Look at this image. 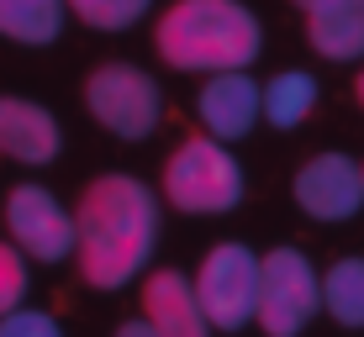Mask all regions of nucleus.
<instances>
[{
  "label": "nucleus",
  "mask_w": 364,
  "mask_h": 337,
  "mask_svg": "<svg viewBox=\"0 0 364 337\" xmlns=\"http://www.w3.org/2000/svg\"><path fill=\"white\" fill-rule=\"evenodd\" d=\"M74 264L90 290H122L159 243V195L132 174H100L74 201Z\"/></svg>",
  "instance_id": "obj_1"
},
{
  "label": "nucleus",
  "mask_w": 364,
  "mask_h": 337,
  "mask_svg": "<svg viewBox=\"0 0 364 337\" xmlns=\"http://www.w3.org/2000/svg\"><path fill=\"white\" fill-rule=\"evenodd\" d=\"M154 48L185 74H237L259 58L264 32L243 0H174L154 21Z\"/></svg>",
  "instance_id": "obj_2"
},
{
  "label": "nucleus",
  "mask_w": 364,
  "mask_h": 337,
  "mask_svg": "<svg viewBox=\"0 0 364 337\" xmlns=\"http://www.w3.org/2000/svg\"><path fill=\"white\" fill-rule=\"evenodd\" d=\"M159 190L185 216H222L243 201V164L211 132H191L159 169Z\"/></svg>",
  "instance_id": "obj_3"
},
{
  "label": "nucleus",
  "mask_w": 364,
  "mask_h": 337,
  "mask_svg": "<svg viewBox=\"0 0 364 337\" xmlns=\"http://www.w3.org/2000/svg\"><path fill=\"white\" fill-rule=\"evenodd\" d=\"M259 284H264V253L243 243H217L196 269V301L217 332H237L259 316Z\"/></svg>",
  "instance_id": "obj_4"
},
{
  "label": "nucleus",
  "mask_w": 364,
  "mask_h": 337,
  "mask_svg": "<svg viewBox=\"0 0 364 337\" xmlns=\"http://www.w3.org/2000/svg\"><path fill=\"white\" fill-rule=\"evenodd\" d=\"M85 111L122 143H143L164 116V90L132 64H100L85 79Z\"/></svg>",
  "instance_id": "obj_5"
},
{
  "label": "nucleus",
  "mask_w": 364,
  "mask_h": 337,
  "mask_svg": "<svg viewBox=\"0 0 364 337\" xmlns=\"http://www.w3.org/2000/svg\"><path fill=\"white\" fill-rule=\"evenodd\" d=\"M322 306V280L301 248L264 253V284H259V327L264 337H301Z\"/></svg>",
  "instance_id": "obj_6"
},
{
  "label": "nucleus",
  "mask_w": 364,
  "mask_h": 337,
  "mask_svg": "<svg viewBox=\"0 0 364 337\" xmlns=\"http://www.w3.org/2000/svg\"><path fill=\"white\" fill-rule=\"evenodd\" d=\"M6 237L37 264H64V258H74V243H80L74 211H64L58 195L43 190V184H16L6 195Z\"/></svg>",
  "instance_id": "obj_7"
},
{
  "label": "nucleus",
  "mask_w": 364,
  "mask_h": 337,
  "mask_svg": "<svg viewBox=\"0 0 364 337\" xmlns=\"http://www.w3.org/2000/svg\"><path fill=\"white\" fill-rule=\"evenodd\" d=\"M291 195L311 221H348L364 206V164H354L348 153H317L296 169Z\"/></svg>",
  "instance_id": "obj_8"
},
{
  "label": "nucleus",
  "mask_w": 364,
  "mask_h": 337,
  "mask_svg": "<svg viewBox=\"0 0 364 337\" xmlns=\"http://www.w3.org/2000/svg\"><path fill=\"white\" fill-rule=\"evenodd\" d=\"M196 116L217 143H237L264 121V84L248 79V69L237 74H211L196 95Z\"/></svg>",
  "instance_id": "obj_9"
},
{
  "label": "nucleus",
  "mask_w": 364,
  "mask_h": 337,
  "mask_svg": "<svg viewBox=\"0 0 364 337\" xmlns=\"http://www.w3.org/2000/svg\"><path fill=\"white\" fill-rule=\"evenodd\" d=\"M143 321L159 337H211L217 327L206 321V311L196 301V284L180 269H154L143 284Z\"/></svg>",
  "instance_id": "obj_10"
},
{
  "label": "nucleus",
  "mask_w": 364,
  "mask_h": 337,
  "mask_svg": "<svg viewBox=\"0 0 364 337\" xmlns=\"http://www.w3.org/2000/svg\"><path fill=\"white\" fill-rule=\"evenodd\" d=\"M58 132L53 111L21 101V95H0V158H16V164H53L58 158Z\"/></svg>",
  "instance_id": "obj_11"
},
{
  "label": "nucleus",
  "mask_w": 364,
  "mask_h": 337,
  "mask_svg": "<svg viewBox=\"0 0 364 337\" xmlns=\"http://www.w3.org/2000/svg\"><path fill=\"white\" fill-rule=\"evenodd\" d=\"M301 16H306V43L328 64L364 58V0H311Z\"/></svg>",
  "instance_id": "obj_12"
},
{
  "label": "nucleus",
  "mask_w": 364,
  "mask_h": 337,
  "mask_svg": "<svg viewBox=\"0 0 364 337\" xmlns=\"http://www.w3.org/2000/svg\"><path fill=\"white\" fill-rule=\"evenodd\" d=\"M69 0H0V37L21 48H48L64 32Z\"/></svg>",
  "instance_id": "obj_13"
},
{
  "label": "nucleus",
  "mask_w": 364,
  "mask_h": 337,
  "mask_svg": "<svg viewBox=\"0 0 364 337\" xmlns=\"http://www.w3.org/2000/svg\"><path fill=\"white\" fill-rule=\"evenodd\" d=\"M317 111V79H311L306 69H285L274 74V79L264 84V121L280 132L301 127V121Z\"/></svg>",
  "instance_id": "obj_14"
},
{
  "label": "nucleus",
  "mask_w": 364,
  "mask_h": 337,
  "mask_svg": "<svg viewBox=\"0 0 364 337\" xmlns=\"http://www.w3.org/2000/svg\"><path fill=\"white\" fill-rule=\"evenodd\" d=\"M322 311L338 327H364V258H338L322 274Z\"/></svg>",
  "instance_id": "obj_15"
},
{
  "label": "nucleus",
  "mask_w": 364,
  "mask_h": 337,
  "mask_svg": "<svg viewBox=\"0 0 364 337\" xmlns=\"http://www.w3.org/2000/svg\"><path fill=\"white\" fill-rule=\"evenodd\" d=\"M148 6H154V0H69V11L85 21V27H95V32L132 27V21L148 16Z\"/></svg>",
  "instance_id": "obj_16"
},
{
  "label": "nucleus",
  "mask_w": 364,
  "mask_h": 337,
  "mask_svg": "<svg viewBox=\"0 0 364 337\" xmlns=\"http://www.w3.org/2000/svg\"><path fill=\"white\" fill-rule=\"evenodd\" d=\"M21 301H27V258L11 237H0V316L21 311Z\"/></svg>",
  "instance_id": "obj_17"
},
{
  "label": "nucleus",
  "mask_w": 364,
  "mask_h": 337,
  "mask_svg": "<svg viewBox=\"0 0 364 337\" xmlns=\"http://www.w3.org/2000/svg\"><path fill=\"white\" fill-rule=\"evenodd\" d=\"M0 337H64V327H58L48 311H11V316H0Z\"/></svg>",
  "instance_id": "obj_18"
},
{
  "label": "nucleus",
  "mask_w": 364,
  "mask_h": 337,
  "mask_svg": "<svg viewBox=\"0 0 364 337\" xmlns=\"http://www.w3.org/2000/svg\"><path fill=\"white\" fill-rule=\"evenodd\" d=\"M111 337H159V332H154V327H148V321H143V316H137V321H122V327H117V332H111Z\"/></svg>",
  "instance_id": "obj_19"
},
{
  "label": "nucleus",
  "mask_w": 364,
  "mask_h": 337,
  "mask_svg": "<svg viewBox=\"0 0 364 337\" xmlns=\"http://www.w3.org/2000/svg\"><path fill=\"white\" fill-rule=\"evenodd\" d=\"M354 101H359V111H364V69H359V84H354Z\"/></svg>",
  "instance_id": "obj_20"
},
{
  "label": "nucleus",
  "mask_w": 364,
  "mask_h": 337,
  "mask_svg": "<svg viewBox=\"0 0 364 337\" xmlns=\"http://www.w3.org/2000/svg\"><path fill=\"white\" fill-rule=\"evenodd\" d=\"M296 6H301V11H306V6H311V0H296Z\"/></svg>",
  "instance_id": "obj_21"
}]
</instances>
